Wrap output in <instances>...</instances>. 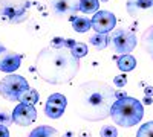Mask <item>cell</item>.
I'll return each mask as SVG.
<instances>
[{
  "label": "cell",
  "instance_id": "obj_1",
  "mask_svg": "<svg viewBox=\"0 0 153 137\" xmlns=\"http://www.w3.org/2000/svg\"><path fill=\"white\" fill-rule=\"evenodd\" d=\"M35 70L45 82L63 85L71 82L80 72V59L72 53L71 47L48 46L37 53Z\"/></svg>",
  "mask_w": 153,
  "mask_h": 137
},
{
  "label": "cell",
  "instance_id": "obj_2",
  "mask_svg": "<svg viewBox=\"0 0 153 137\" xmlns=\"http://www.w3.org/2000/svg\"><path fill=\"white\" fill-rule=\"evenodd\" d=\"M113 102L115 90L104 81L83 82L74 95V110L76 116L89 122H98L109 117Z\"/></svg>",
  "mask_w": 153,
  "mask_h": 137
},
{
  "label": "cell",
  "instance_id": "obj_3",
  "mask_svg": "<svg viewBox=\"0 0 153 137\" xmlns=\"http://www.w3.org/2000/svg\"><path fill=\"white\" fill-rule=\"evenodd\" d=\"M112 120L117 123L118 127L123 128H132L138 125L144 117V108L143 104L135 97H120L117 99L112 107H110V114Z\"/></svg>",
  "mask_w": 153,
  "mask_h": 137
},
{
  "label": "cell",
  "instance_id": "obj_4",
  "mask_svg": "<svg viewBox=\"0 0 153 137\" xmlns=\"http://www.w3.org/2000/svg\"><path fill=\"white\" fill-rule=\"evenodd\" d=\"M29 0H0V20L8 24H19L29 18Z\"/></svg>",
  "mask_w": 153,
  "mask_h": 137
},
{
  "label": "cell",
  "instance_id": "obj_5",
  "mask_svg": "<svg viewBox=\"0 0 153 137\" xmlns=\"http://www.w3.org/2000/svg\"><path fill=\"white\" fill-rule=\"evenodd\" d=\"M136 44H138L136 35L130 29H124V28L113 29L109 35V46L112 47L115 53H120V55L130 53L136 47Z\"/></svg>",
  "mask_w": 153,
  "mask_h": 137
},
{
  "label": "cell",
  "instance_id": "obj_6",
  "mask_svg": "<svg viewBox=\"0 0 153 137\" xmlns=\"http://www.w3.org/2000/svg\"><path fill=\"white\" fill-rule=\"evenodd\" d=\"M28 89H29L28 81L20 75H8L0 81V95L9 102L19 101L20 95Z\"/></svg>",
  "mask_w": 153,
  "mask_h": 137
},
{
  "label": "cell",
  "instance_id": "obj_7",
  "mask_svg": "<svg viewBox=\"0 0 153 137\" xmlns=\"http://www.w3.org/2000/svg\"><path fill=\"white\" fill-rule=\"evenodd\" d=\"M51 12L49 8L37 5L35 11L29 14L28 18V32L34 37L42 38L49 32V23H51Z\"/></svg>",
  "mask_w": 153,
  "mask_h": 137
},
{
  "label": "cell",
  "instance_id": "obj_8",
  "mask_svg": "<svg viewBox=\"0 0 153 137\" xmlns=\"http://www.w3.org/2000/svg\"><path fill=\"white\" fill-rule=\"evenodd\" d=\"M78 3L80 0H48V8L52 17L58 20H63V18L71 20L80 11Z\"/></svg>",
  "mask_w": 153,
  "mask_h": 137
},
{
  "label": "cell",
  "instance_id": "obj_9",
  "mask_svg": "<svg viewBox=\"0 0 153 137\" xmlns=\"http://www.w3.org/2000/svg\"><path fill=\"white\" fill-rule=\"evenodd\" d=\"M68 107V99L61 93H54L48 97L45 105V114L49 119H60L65 114V110Z\"/></svg>",
  "mask_w": 153,
  "mask_h": 137
},
{
  "label": "cell",
  "instance_id": "obj_10",
  "mask_svg": "<svg viewBox=\"0 0 153 137\" xmlns=\"http://www.w3.org/2000/svg\"><path fill=\"white\" fill-rule=\"evenodd\" d=\"M92 29L100 34H109L115 29L117 24V17L109 11H97L92 17Z\"/></svg>",
  "mask_w": 153,
  "mask_h": 137
},
{
  "label": "cell",
  "instance_id": "obj_11",
  "mask_svg": "<svg viewBox=\"0 0 153 137\" xmlns=\"http://www.w3.org/2000/svg\"><path fill=\"white\" fill-rule=\"evenodd\" d=\"M12 122L17 123L19 127H29L31 123L37 119V110L31 104H23L20 102L14 111H12Z\"/></svg>",
  "mask_w": 153,
  "mask_h": 137
},
{
  "label": "cell",
  "instance_id": "obj_12",
  "mask_svg": "<svg viewBox=\"0 0 153 137\" xmlns=\"http://www.w3.org/2000/svg\"><path fill=\"white\" fill-rule=\"evenodd\" d=\"M126 9L133 18L153 17V0H127Z\"/></svg>",
  "mask_w": 153,
  "mask_h": 137
},
{
  "label": "cell",
  "instance_id": "obj_13",
  "mask_svg": "<svg viewBox=\"0 0 153 137\" xmlns=\"http://www.w3.org/2000/svg\"><path fill=\"white\" fill-rule=\"evenodd\" d=\"M22 64V55L11 52L8 49H3L0 52V72L5 73H12L16 72Z\"/></svg>",
  "mask_w": 153,
  "mask_h": 137
},
{
  "label": "cell",
  "instance_id": "obj_14",
  "mask_svg": "<svg viewBox=\"0 0 153 137\" xmlns=\"http://www.w3.org/2000/svg\"><path fill=\"white\" fill-rule=\"evenodd\" d=\"M117 59V66L121 72H130L136 67V59L130 55V53H124L120 56H115Z\"/></svg>",
  "mask_w": 153,
  "mask_h": 137
},
{
  "label": "cell",
  "instance_id": "obj_15",
  "mask_svg": "<svg viewBox=\"0 0 153 137\" xmlns=\"http://www.w3.org/2000/svg\"><path fill=\"white\" fill-rule=\"evenodd\" d=\"M141 46L144 49V52L153 58V24H150V26L143 32V35H141Z\"/></svg>",
  "mask_w": 153,
  "mask_h": 137
},
{
  "label": "cell",
  "instance_id": "obj_16",
  "mask_svg": "<svg viewBox=\"0 0 153 137\" xmlns=\"http://www.w3.org/2000/svg\"><path fill=\"white\" fill-rule=\"evenodd\" d=\"M71 21H72V28H74L75 32L84 34L89 29H92V21L86 17H72Z\"/></svg>",
  "mask_w": 153,
  "mask_h": 137
},
{
  "label": "cell",
  "instance_id": "obj_17",
  "mask_svg": "<svg viewBox=\"0 0 153 137\" xmlns=\"http://www.w3.org/2000/svg\"><path fill=\"white\" fill-rule=\"evenodd\" d=\"M28 137H58V131L49 125H40L34 128Z\"/></svg>",
  "mask_w": 153,
  "mask_h": 137
},
{
  "label": "cell",
  "instance_id": "obj_18",
  "mask_svg": "<svg viewBox=\"0 0 153 137\" xmlns=\"http://www.w3.org/2000/svg\"><path fill=\"white\" fill-rule=\"evenodd\" d=\"M89 43L92 46H95L97 49H106L109 46V35L107 34H100V32H95L94 35L89 37Z\"/></svg>",
  "mask_w": 153,
  "mask_h": 137
},
{
  "label": "cell",
  "instance_id": "obj_19",
  "mask_svg": "<svg viewBox=\"0 0 153 137\" xmlns=\"http://www.w3.org/2000/svg\"><path fill=\"white\" fill-rule=\"evenodd\" d=\"M78 8L84 14H95L100 9V2L98 0H80Z\"/></svg>",
  "mask_w": 153,
  "mask_h": 137
},
{
  "label": "cell",
  "instance_id": "obj_20",
  "mask_svg": "<svg viewBox=\"0 0 153 137\" xmlns=\"http://www.w3.org/2000/svg\"><path fill=\"white\" fill-rule=\"evenodd\" d=\"M19 101H20V102H23V104H31V105H34V104H37V102H38V92H37V90H34V89H28V90H25V92L20 95Z\"/></svg>",
  "mask_w": 153,
  "mask_h": 137
},
{
  "label": "cell",
  "instance_id": "obj_21",
  "mask_svg": "<svg viewBox=\"0 0 153 137\" xmlns=\"http://www.w3.org/2000/svg\"><path fill=\"white\" fill-rule=\"evenodd\" d=\"M71 51H72V53L76 56V58H83V56H86L87 55V44H84V43H76L75 41V44L71 47Z\"/></svg>",
  "mask_w": 153,
  "mask_h": 137
},
{
  "label": "cell",
  "instance_id": "obj_22",
  "mask_svg": "<svg viewBox=\"0 0 153 137\" xmlns=\"http://www.w3.org/2000/svg\"><path fill=\"white\" fill-rule=\"evenodd\" d=\"M136 137H153V120L144 123L143 127H139Z\"/></svg>",
  "mask_w": 153,
  "mask_h": 137
},
{
  "label": "cell",
  "instance_id": "obj_23",
  "mask_svg": "<svg viewBox=\"0 0 153 137\" xmlns=\"http://www.w3.org/2000/svg\"><path fill=\"white\" fill-rule=\"evenodd\" d=\"M100 137H118V130L113 125H104L100 130Z\"/></svg>",
  "mask_w": 153,
  "mask_h": 137
},
{
  "label": "cell",
  "instance_id": "obj_24",
  "mask_svg": "<svg viewBox=\"0 0 153 137\" xmlns=\"http://www.w3.org/2000/svg\"><path fill=\"white\" fill-rule=\"evenodd\" d=\"M12 122V116L8 114L6 110H0V125H9V123Z\"/></svg>",
  "mask_w": 153,
  "mask_h": 137
},
{
  "label": "cell",
  "instance_id": "obj_25",
  "mask_svg": "<svg viewBox=\"0 0 153 137\" xmlns=\"http://www.w3.org/2000/svg\"><path fill=\"white\" fill-rule=\"evenodd\" d=\"M113 84L117 85V87H124V85L127 84L126 75H118V76H115V78H113Z\"/></svg>",
  "mask_w": 153,
  "mask_h": 137
},
{
  "label": "cell",
  "instance_id": "obj_26",
  "mask_svg": "<svg viewBox=\"0 0 153 137\" xmlns=\"http://www.w3.org/2000/svg\"><path fill=\"white\" fill-rule=\"evenodd\" d=\"M65 38H60V37H55V38H52V41H51L49 46L52 47H65Z\"/></svg>",
  "mask_w": 153,
  "mask_h": 137
},
{
  "label": "cell",
  "instance_id": "obj_27",
  "mask_svg": "<svg viewBox=\"0 0 153 137\" xmlns=\"http://www.w3.org/2000/svg\"><path fill=\"white\" fill-rule=\"evenodd\" d=\"M0 137H9V130L6 125H0Z\"/></svg>",
  "mask_w": 153,
  "mask_h": 137
},
{
  "label": "cell",
  "instance_id": "obj_28",
  "mask_svg": "<svg viewBox=\"0 0 153 137\" xmlns=\"http://www.w3.org/2000/svg\"><path fill=\"white\" fill-rule=\"evenodd\" d=\"M78 137H94V134L89 131V130H83L78 133Z\"/></svg>",
  "mask_w": 153,
  "mask_h": 137
},
{
  "label": "cell",
  "instance_id": "obj_29",
  "mask_svg": "<svg viewBox=\"0 0 153 137\" xmlns=\"http://www.w3.org/2000/svg\"><path fill=\"white\" fill-rule=\"evenodd\" d=\"M144 95H146V96H153V87H152V85H147V87H146Z\"/></svg>",
  "mask_w": 153,
  "mask_h": 137
},
{
  "label": "cell",
  "instance_id": "obj_30",
  "mask_svg": "<svg viewBox=\"0 0 153 137\" xmlns=\"http://www.w3.org/2000/svg\"><path fill=\"white\" fill-rule=\"evenodd\" d=\"M143 102H144L146 105H152V104H153V99H152V96H146Z\"/></svg>",
  "mask_w": 153,
  "mask_h": 137
},
{
  "label": "cell",
  "instance_id": "obj_31",
  "mask_svg": "<svg viewBox=\"0 0 153 137\" xmlns=\"http://www.w3.org/2000/svg\"><path fill=\"white\" fill-rule=\"evenodd\" d=\"M61 137H75V134H74L72 131H68V133H65V134H63Z\"/></svg>",
  "mask_w": 153,
  "mask_h": 137
},
{
  "label": "cell",
  "instance_id": "obj_32",
  "mask_svg": "<svg viewBox=\"0 0 153 137\" xmlns=\"http://www.w3.org/2000/svg\"><path fill=\"white\" fill-rule=\"evenodd\" d=\"M3 49H5V46H3L2 43H0V52H2V51H3Z\"/></svg>",
  "mask_w": 153,
  "mask_h": 137
}]
</instances>
